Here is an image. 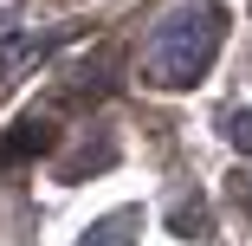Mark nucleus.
Listing matches in <instances>:
<instances>
[{"label":"nucleus","mask_w":252,"mask_h":246,"mask_svg":"<svg viewBox=\"0 0 252 246\" xmlns=\"http://www.w3.org/2000/svg\"><path fill=\"white\" fill-rule=\"evenodd\" d=\"M220 39H226V13L214 7V0H188V7H175L156 33H149L142 65H149V78L168 84V91H175V84H194L200 71L214 65Z\"/></svg>","instance_id":"1"},{"label":"nucleus","mask_w":252,"mask_h":246,"mask_svg":"<svg viewBox=\"0 0 252 246\" xmlns=\"http://www.w3.org/2000/svg\"><path fill=\"white\" fill-rule=\"evenodd\" d=\"M129 227H136V214H110V220H97V227L84 233V246H129V240H136Z\"/></svg>","instance_id":"2"},{"label":"nucleus","mask_w":252,"mask_h":246,"mask_svg":"<svg viewBox=\"0 0 252 246\" xmlns=\"http://www.w3.org/2000/svg\"><path fill=\"white\" fill-rule=\"evenodd\" d=\"M233 142H239V149H252V110L233 117Z\"/></svg>","instance_id":"3"}]
</instances>
